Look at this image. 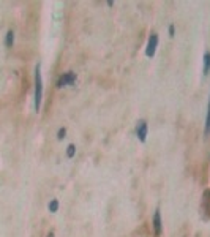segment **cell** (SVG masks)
Segmentation results:
<instances>
[{
    "label": "cell",
    "instance_id": "8fae6325",
    "mask_svg": "<svg viewBox=\"0 0 210 237\" xmlns=\"http://www.w3.org/2000/svg\"><path fill=\"white\" fill-rule=\"evenodd\" d=\"M65 134H66V130H65V128H60L59 133H57V139H63Z\"/></svg>",
    "mask_w": 210,
    "mask_h": 237
},
{
    "label": "cell",
    "instance_id": "6da1fadb",
    "mask_svg": "<svg viewBox=\"0 0 210 237\" xmlns=\"http://www.w3.org/2000/svg\"><path fill=\"white\" fill-rule=\"evenodd\" d=\"M35 111L41 109V100H43V79H41V65L38 63L35 66Z\"/></svg>",
    "mask_w": 210,
    "mask_h": 237
},
{
    "label": "cell",
    "instance_id": "277c9868",
    "mask_svg": "<svg viewBox=\"0 0 210 237\" xmlns=\"http://www.w3.org/2000/svg\"><path fill=\"white\" fill-rule=\"evenodd\" d=\"M76 81V73H73V71H68V73L62 75L60 79L57 81V87H63V85H68V84H73Z\"/></svg>",
    "mask_w": 210,
    "mask_h": 237
},
{
    "label": "cell",
    "instance_id": "7c38bea8",
    "mask_svg": "<svg viewBox=\"0 0 210 237\" xmlns=\"http://www.w3.org/2000/svg\"><path fill=\"white\" fill-rule=\"evenodd\" d=\"M174 33H175V27L171 24V26H169V35H171V36H174Z\"/></svg>",
    "mask_w": 210,
    "mask_h": 237
},
{
    "label": "cell",
    "instance_id": "52a82bcc",
    "mask_svg": "<svg viewBox=\"0 0 210 237\" xmlns=\"http://www.w3.org/2000/svg\"><path fill=\"white\" fill-rule=\"evenodd\" d=\"M13 43H14V32H13V30H8L7 38H5V44H7L8 47H11V46H13Z\"/></svg>",
    "mask_w": 210,
    "mask_h": 237
},
{
    "label": "cell",
    "instance_id": "8992f818",
    "mask_svg": "<svg viewBox=\"0 0 210 237\" xmlns=\"http://www.w3.org/2000/svg\"><path fill=\"white\" fill-rule=\"evenodd\" d=\"M204 75H208L210 71V52H205L204 54Z\"/></svg>",
    "mask_w": 210,
    "mask_h": 237
},
{
    "label": "cell",
    "instance_id": "7a4b0ae2",
    "mask_svg": "<svg viewBox=\"0 0 210 237\" xmlns=\"http://www.w3.org/2000/svg\"><path fill=\"white\" fill-rule=\"evenodd\" d=\"M156 46H158V35H156V33H152L150 38H149L147 47H146V56H147V57H153V56H155Z\"/></svg>",
    "mask_w": 210,
    "mask_h": 237
},
{
    "label": "cell",
    "instance_id": "30bf717a",
    "mask_svg": "<svg viewBox=\"0 0 210 237\" xmlns=\"http://www.w3.org/2000/svg\"><path fill=\"white\" fill-rule=\"evenodd\" d=\"M49 210H51V212H57V210H59V201H57V199H52V201L49 202Z\"/></svg>",
    "mask_w": 210,
    "mask_h": 237
},
{
    "label": "cell",
    "instance_id": "5b68a950",
    "mask_svg": "<svg viewBox=\"0 0 210 237\" xmlns=\"http://www.w3.org/2000/svg\"><path fill=\"white\" fill-rule=\"evenodd\" d=\"M153 229H155V235L160 237L161 231H163V223H161V213H160L158 209H156L155 215H153Z\"/></svg>",
    "mask_w": 210,
    "mask_h": 237
},
{
    "label": "cell",
    "instance_id": "ba28073f",
    "mask_svg": "<svg viewBox=\"0 0 210 237\" xmlns=\"http://www.w3.org/2000/svg\"><path fill=\"white\" fill-rule=\"evenodd\" d=\"M210 133V100H208V108H207V119H205V134Z\"/></svg>",
    "mask_w": 210,
    "mask_h": 237
},
{
    "label": "cell",
    "instance_id": "3957f363",
    "mask_svg": "<svg viewBox=\"0 0 210 237\" xmlns=\"http://www.w3.org/2000/svg\"><path fill=\"white\" fill-rule=\"evenodd\" d=\"M136 133H137V139H139V141H141V142H146V139H147V133H149V125H147V122H146V120H139Z\"/></svg>",
    "mask_w": 210,
    "mask_h": 237
},
{
    "label": "cell",
    "instance_id": "9c48e42d",
    "mask_svg": "<svg viewBox=\"0 0 210 237\" xmlns=\"http://www.w3.org/2000/svg\"><path fill=\"white\" fill-rule=\"evenodd\" d=\"M74 153H76V146H74V144H69V146L66 147V157H68V158H73Z\"/></svg>",
    "mask_w": 210,
    "mask_h": 237
},
{
    "label": "cell",
    "instance_id": "4fadbf2b",
    "mask_svg": "<svg viewBox=\"0 0 210 237\" xmlns=\"http://www.w3.org/2000/svg\"><path fill=\"white\" fill-rule=\"evenodd\" d=\"M48 237H54V234H52V232H49V234H48Z\"/></svg>",
    "mask_w": 210,
    "mask_h": 237
}]
</instances>
